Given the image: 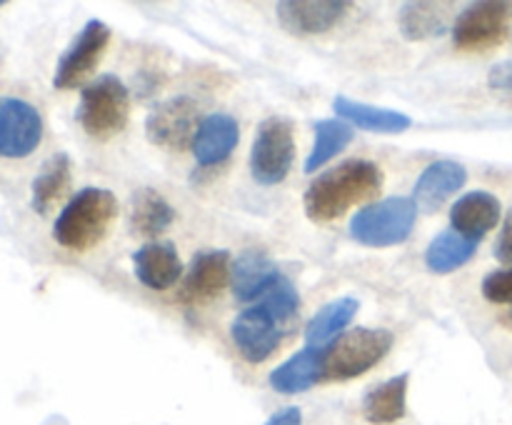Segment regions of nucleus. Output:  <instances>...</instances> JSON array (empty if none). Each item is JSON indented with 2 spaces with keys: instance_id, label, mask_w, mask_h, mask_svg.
<instances>
[{
  "instance_id": "nucleus-1",
  "label": "nucleus",
  "mask_w": 512,
  "mask_h": 425,
  "mask_svg": "<svg viewBox=\"0 0 512 425\" xmlns=\"http://www.w3.org/2000/svg\"><path fill=\"white\" fill-rule=\"evenodd\" d=\"M300 295L288 278H280L255 305L235 315L230 338L248 363H265L298 320Z\"/></svg>"
},
{
  "instance_id": "nucleus-2",
  "label": "nucleus",
  "mask_w": 512,
  "mask_h": 425,
  "mask_svg": "<svg viewBox=\"0 0 512 425\" xmlns=\"http://www.w3.org/2000/svg\"><path fill=\"white\" fill-rule=\"evenodd\" d=\"M380 190H383L380 165L373 160L350 158L320 173L305 190L303 205L310 220L330 223L343 218L353 205L378 195Z\"/></svg>"
},
{
  "instance_id": "nucleus-3",
  "label": "nucleus",
  "mask_w": 512,
  "mask_h": 425,
  "mask_svg": "<svg viewBox=\"0 0 512 425\" xmlns=\"http://www.w3.org/2000/svg\"><path fill=\"white\" fill-rule=\"evenodd\" d=\"M118 218V198L105 188H83L68 200L53 223L55 243L65 250L95 248Z\"/></svg>"
},
{
  "instance_id": "nucleus-4",
  "label": "nucleus",
  "mask_w": 512,
  "mask_h": 425,
  "mask_svg": "<svg viewBox=\"0 0 512 425\" xmlns=\"http://www.w3.org/2000/svg\"><path fill=\"white\" fill-rule=\"evenodd\" d=\"M415 220H418L415 200L405 198V195H393V198L360 208L350 220V235L368 248H390V245H400L410 238Z\"/></svg>"
},
{
  "instance_id": "nucleus-5",
  "label": "nucleus",
  "mask_w": 512,
  "mask_h": 425,
  "mask_svg": "<svg viewBox=\"0 0 512 425\" xmlns=\"http://www.w3.org/2000/svg\"><path fill=\"white\" fill-rule=\"evenodd\" d=\"M80 128L90 138H110L128 125L130 93L118 75H98L80 93V105L75 110Z\"/></svg>"
},
{
  "instance_id": "nucleus-6",
  "label": "nucleus",
  "mask_w": 512,
  "mask_h": 425,
  "mask_svg": "<svg viewBox=\"0 0 512 425\" xmlns=\"http://www.w3.org/2000/svg\"><path fill=\"white\" fill-rule=\"evenodd\" d=\"M395 335L385 328H353L325 350V378L350 380L368 373L390 353Z\"/></svg>"
},
{
  "instance_id": "nucleus-7",
  "label": "nucleus",
  "mask_w": 512,
  "mask_h": 425,
  "mask_svg": "<svg viewBox=\"0 0 512 425\" xmlns=\"http://www.w3.org/2000/svg\"><path fill=\"white\" fill-rule=\"evenodd\" d=\"M295 160L293 123L285 118H265L258 125L250 148V173L260 185H278L288 178Z\"/></svg>"
},
{
  "instance_id": "nucleus-8",
  "label": "nucleus",
  "mask_w": 512,
  "mask_h": 425,
  "mask_svg": "<svg viewBox=\"0 0 512 425\" xmlns=\"http://www.w3.org/2000/svg\"><path fill=\"white\" fill-rule=\"evenodd\" d=\"M512 20V3L480 0L468 5L453 23V45L465 53H483L505 40Z\"/></svg>"
},
{
  "instance_id": "nucleus-9",
  "label": "nucleus",
  "mask_w": 512,
  "mask_h": 425,
  "mask_svg": "<svg viewBox=\"0 0 512 425\" xmlns=\"http://www.w3.org/2000/svg\"><path fill=\"white\" fill-rule=\"evenodd\" d=\"M43 143V115L33 103L0 95V158L23 160Z\"/></svg>"
},
{
  "instance_id": "nucleus-10",
  "label": "nucleus",
  "mask_w": 512,
  "mask_h": 425,
  "mask_svg": "<svg viewBox=\"0 0 512 425\" xmlns=\"http://www.w3.org/2000/svg\"><path fill=\"white\" fill-rule=\"evenodd\" d=\"M200 123V105L188 95L168 98L145 118V135L153 145L168 150L193 148Z\"/></svg>"
},
{
  "instance_id": "nucleus-11",
  "label": "nucleus",
  "mask_w": 512,
  "mask_h": 425,
  "mask_svg": "<svg viewBox=\"0 0 512 425\" xmlns=\"http://www.w3.org/2000/svg\"><path fill=\"white\" fill-rule=\"evenodd\" d=\"M110 43V28L103 20H88L83 25L78 35H75L73 43L65 48V53L60 55L58 65H55L53 85L58 90H70L83 85L85 80L93 75V70L98 68L100 58H103L105 48Z\"/></svg>"
},
{
  "instance_id": "nucleus-12",
  "label": "nucleus",
  "mask_w": 512,
  "mask_h": 425,
  "mask_svg": "<svg viewBox=\"0 0 512 425\" xmlns=\"http://www.w3.org/2000/svg\"><path fill=\"white\" fill-rule=\"evenodd\" d=\"M348 8V0H280L275 15L290 35H320L333 30Z\"/></svg>"
},
{
  "instance_id": "nucleus-13",
  "label": "nucleus",
  "mask_w": 512,
  "mask_h": 425,
  "mask_svg": "<svg viewBox=\"0 0 512 425\" xmlns=\"http://www.w3.org/2000/svg\"><path fill=\"white\" fill-rule=\"evenodd\" d=\"M280 278L283 273L263 250H245L230 265V288L240 303L260 300Z\"/></svg>"
},
{
  "instance_id": "nucleus-14",
  "label": "nucleus",
  "mask_w": 512,
  "mask_h": 425,
  "mask_svg": "<svg viewBox=\"0 0 512 425\" xmlns=\"http://www.w3.org/2000/svg\"><path fill=\"white\" fill-rule=\"evenodd\" d=\"M240 140V125L230 113H210L203 118L193 140V155L200 168L225 163Z\"/></svg>"
},
{
  "instance_id": "nucleus-15",
  "label": "nucleus",
  "mask_w": 512,
  "mask_h": 425,
  "mask_svg": "<svg viewBox=\"0 0 512 425\" xmlns=\"http://www.w3.org/2000/svg\"><path fill=\"white\" fill-rule=\"evenodd\" d=\"M465 183H468V170H465V165H460L458 160H435V163H430L423 170V175L415 183L413 200L418 205V210H423V213H435Z\"/></svg>"
},
{
  "instance_id": "nucleus-16",
  "label": "nucleus",
  "mask_w": 512,
  "mask_h": 425,
  "mask_svg": "<svg viewBox=\"0 0 512 425\" xmlns=\"http://www.w3.org/2000/svg\"><path fill=\"white\" fill-rule=\"evenodd\" d=\"M325 350L328 348H313L305 345L295 355H290L285 363L270 373L268 383L275 393L283 395H298L313 388L315 383L325 380Z\"/></svg>"
},
{
  "instance_id": "nucleus-17",
  "label": "nucleus",
  "mask_w": 512,
  "mask_h": 425,
  "mask_svg": "<svg viewBox=\"0 0 512 425\" xmlns=\"http://www.w3.org/2000/svg\"><path fill=\"white\" fill-rule=\"evenodd\" d=\"M500 215H503V208H500V200L493 193L473 190V193H465L463 198L453 203V208H450V225L458 233L480 240L488 230L498 225Z\"/></svg>"
},
{
  "instance_id": "nucleus-18",
  "label": "nucleus",
  "mask_w": 512,
  "mask_h": 425,
  "mask_svg": "<svg viewBox=\"0 0 512 425\" xmlns=\"http://www.w3.org/2000/svg\"><path fill=\"white\" fill-rule=\"evenodd\" d=\"M135 275L150 290H168L183 275V263L173 243H148L135 250Z\"/></svg>"
},
{
  "instance_id": "nucleus-19",
  "label": "nucleus",
  "mask_w": 512,
  "mask_h": 425,
  "mask_svg": "<svg viewBox=\"0 0 512 425\" xmlns=\"http://www.w3.org/2000/svg\"><path fill=\"white\" fill-rule=\"evenodd\" d=\"M230 265L228 250H200L185 273V298L205 300L218 295L230 283Z\"/></svg>"
},
{
  "instance_id": "nucleus-20",
  "label": "nucleus",
  "mask_w": 512,
  "mask_h": 425,
  "mask_svg": "<svg viewBox=\"0 0 512 425\" xmlns=\"http://www.w3.org/2000/svg\"><path fill=\"white\" fill-rule=\"evenodd\" d=\"M333 110L340 120L350 123L353 128L368 130V133H403L413 125L410 115L398 113L390 108H378L370 103H358L348 95H338L333 100Z\"/></svg>"
},
{
  "instance_id": "nucleus-21",
  "label": "nucleus",
  "mask_w": 512,
  "mask_h": 425,
  "mask_svg": "<svg viewBox=\"0 0 512 425\" xmlns=\"http://www.w3.org/2000/svg\"><path fill=\"white\" fill-rule=\"evenodd\" d=\"M408 373L375 385L363 398V415L373 425H393L408 413Z\"/></svg>"
},
{
  "instance_id": "nucleus-22",
  "label": "nucleus",
  "mask_w": 512,
  "mask_h": 425,
  "mask_svg": "<svg viewBox=\"0 0 512 425\" xmlns=\"http://www.w3.org/2000/svg\"><path fill=\"white\" fill-rule=\"evenodd\" d=\"M70 173H73V163H70L68 153H55L40 165L38 175L30 185V208L38 215H45L58 198H63L70 188Z\"/></svg>"
},
{
  "instance_id": "nucleus-23",
  "label": "nucleus",
  "mask_w": 512,
  "mask_h": 425,
  "mask_svg": "<svg viewBox=\"0 0 512 425\" xmlns=\"http://www.w3.org/2000/svg\"><path fill=\"white\" fill-rule=\"evenodd\" d=\"M175 220V208L153 188H140L135 190L133 198H130V215L128 223L130 230L135 235H145V238H153V235L165 233V230L173 225Z\"/></svg>"
},
{
  "instance_id": "nucleus-24",
  "label": "nucleus",
  "mask_w": 512,
  "mask_h": 425,
  "mask_svg": "<svg viewBox=\"0 0 512 425\" xmlns=\"http://www.w3.org/2000/svg\"><path fill=\"white\" fill-rule=\"evenodd\" d=\"M360 310V303L350 295L338 300H330L328 305L318 310L305 325V340L313 348H328L335 338L343 335V330L353 323L355 313Z\"/></svg>"
},
{
  "instance_id": "nucleus-25",
  "label": "nucleus",
  "mask_w": 512,
  "mask_h": 425,
  "mask_svg": "<svg viewBox=\"0 0 512 425\" xmlns=\"http://www.w3.org/2000/svg\"><path fill=\"white\" fill-rule=\"evenodd\" d=\"M398 25L403 38L408 40L440 38V35L448 33L450 28L448 5L428 3V0H420V3H405L403 8H400Z\"/></svg>"
},
{
  "instance_id": "nucleus-26",
  "label": "nucleus",
  "mask_w": 512,
  "mask_h": 425,
  "mask_svg": "<svg viewBox=\"0 0 512 425\" xmlns=\"http://www.w3.org/2000/svg\"><path fill=\"white\" fill-rule=\"evenodd\" d=\"M478 245V238H468V235L458 233L453 228L443 230V233L430 240L428 250H425V265L438 275L453 273V270L463 268L473 258Z\"/></svg>"
},
{
  "instance_id": "nucleus-27",
  "label": "nucleus",
  "mask_w": 512,
  "mask_h": 425,
  "mask_svg": "<svg viewBox=\"0 0 512 425\" xmlns=\"http://www.w3.org/2000/svg\"><path fill=\"white\" fill-rule=\"evenodd\" d=\"M355 130L353 125L345 123L340 118H325L315 123V143L310 150L308 160H305V173H315V170L323 168L325 163L335 158L338 153H343L345 148L353 140Z\"/></svg>"
},
{
  "instance_id": "nucleus-28",
  "label": "nucleus",
  "mask_w": 512,
  "mask_h": 425,
  "mask_svg": "<svg viewBox=\"0 0 512 425\" xmlns=\"http://www.w3.org/2000/svg\"><path fill=\"white\" fill-rule=\"evenodd\" d=\"M483 295L495 305H512V268H500L485 275Z\"/></svg>"
},
{
  "instance_id": "nucleus-29",
  "label": "nucleus",
  "mask_w": 512,
  "mask_h": 425,
  "mask_svg": "<svg viewBox=\"0 0 512 425\" xmlns=\"http://www.w3.org/2000/svg\"><path fill=\"white\" fill-rule=\"evenodd\" d=\"M488 85L493 90H505V93H512V58L503 60V63H498L490 68Z\"/></svg>"
},
{
  "instance_id": "nucleus-30",
  "label": "nucleus",
  "mask_w": 512,
  "mask_h": 425,
  "mask_svg": "<svg viewBox=\"0 0 512 425\" xmlns=\"http://www.w3.org/2000/svg\"><path fill=\"white\" fill-rule=\"evenodd\" d=\"M495 258H498L500 263L512 265V210L505 215L503 230H500V238L498 243H495Z\"/></svg>"
},
{
  "instance_id": "nucleus-31",
  "label": "nucleus",
  "mask_w": 512,
  "mask_h": 425,
  "mask_svg": "<svg viewBox=\"0 0 512 425\" xmlns=\"http://www.w3.org/2000/svg\"><path fill=\"white\" fill-rule=\"evenodd\" d=\"M265 425H303V413L300 408H283L270 415Z\"/></svg>"
},
{
  "instance_id": "nucleus-32",
  "label": "nucleus",
  "mask_w": 512,
  "mask_h": 425,
  "mask_svg": "<svg viewBox=\"0 0 512 425\" xmlns=\"http://www.w3.org/2000/svg\"><path fill=\"white\" fill-rule=\"evenodd\" d=\"M0 8H3V0H0Z\"/></svg>"
},
{
  "instance_id": "nucleus-33",
  "label": "nucleus",
  "mask_w": 512,
  "mask_h": 425,
  "mask_svg": "<svg viewBox=\"0 0 512 425\" xmlns=\"http://www.w3.org/2000/svg\"><path fill=\"white\" fill-rule=\"evenodd\" d=\"M510 320H512V313H510Z\"/></svg>"
}]
</instances>
